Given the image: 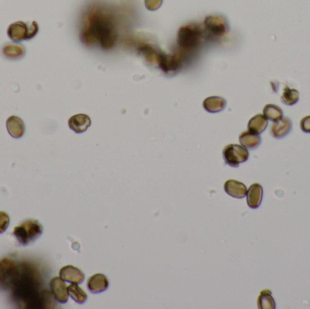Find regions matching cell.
I'll return each instance as SVG.
<instances>
[{
    "instance_id": "cell-1",
    "label": "cell",
    "mask_w": 310,
    "mask_h": 309,
    "mask_svg": "<svg viewBox=\"0 0 310 309\" xmlns=\"http://www.w3.org/2000/svg\"><path fill=\"white\" fill-rule=\"evenodd\" d=\"M117 33L112 15L101 9L91 10L83 23L81 40L86 46L99 44L105 50L115 45Z\"/></svg>"
},
{
    "instance_id": "cell-2",
    "label": "cell",
    "mask_w": 310,
    "mask_h": 309,
    "mask_svg": "<svg viewBox=\"0 0 310 309\" xmlns=\"http://www.w3.org/2000/svg\"><path fill=\"white\" fill-rule=\"evenodd\" d=\"M43 234V226L35 219H26L15 227L13 235L23 247L33 243Z\"/></svg>"
},
{
    "instance_id": "cell-3",
    "label": "cell",
    "mask_w": 310,
    "mask_h": 309,
    "mask_svg": "<svg viewBox=\"0 0 310 309\" xmlns=\"http://www.w3.org/2000/svg\"><path fill=\"white\" fill-rule=\"evenodd\" d=\"M203 30L196 24H188L181 26L178 32V45L184 51L193 50L201 44Z\"/></svg>"
},
{
    "instance_id": "cell-4",
    "label": "cell",
    "mask_w": 310,
    "mask_h": 309,
    "mask_svg": "<svg viewBox=\"0 0 310 309\" xmlns=\"http://www.w3.org/2000/svg\"><path fill=\"white\" fill-rule=\"evenodd\" d=\"M222 154L226 164L234 168L248 161L250 157L248 149L239 144H228L223 149Z\"/></svg>"
},
{
    "instance_id": "cell-5",
    "label": "cell",
    "mask_w": 310,
    "mask_h": 309,
    "mask_svg": "<svg viewBox=\"0 0 310 309\" xmlns=\"http://www.w3.org/2000/svg\"><path fill=\"white\" fill-rule=\"evenodd\" d=\"M204 27L211 35L223 36L228 32V20L222 16H208L204 19Z\"/></svg>"
},
{
    "instance_id": "cell-6",
    "label": "cell",
    "mask_w": 310,
    "mask_h": 309,
    "mask_svg": "<svg viewBox=\"0 0 310 309\" xmlns=\"http://www.w3.org/2000/svg\"><path fill=\"white\" fill-rule=\"evenodd\" d=\"M181 65H182V60L180 56L163 52L160 57L158 66L164 74L167 75H173L180 71Z\"/></svg>"
},
{
    "instance_id": "cell-7",
    "label": "cell",
    "mask_w": 310,
    "mask_h": 309,
    "mask_svg": "<svg viewBox=\"0 0 310 309\" xmlns=\"http://www.w3.org/2000/svg\"><path fill=\"white\" fill-rule=\"evenodd\" d=\"M50 288L53 296L59 303L65 304L67 302L69 294L65 280L61 279L60 277H54L50 280Z\"/></svg>"
},
{
    "instance_id": "cell-8",
    "label": "cell",
    "mask_w": 310,
    "mask_h": 309,
    "mask_svg": "<svg viewBox=\"0 0 310 309\" xmlns=\"http://www.w3.org/2000/svg\"><path fill=\"white\" fill-rule=\"evenodd\" d=\"M61 279L65 282L71 284H81L85 280V274L83 271L73 265H66L63 267L59 271Z\"/></svg>"
},
{
    "instance_id": "cell-9",
    "label": "cell",
    "mask_w": 310,
    "mask_h": 309,
    "mask_svg": "<svg viewBox=\"0 0 310 309\" xmlns=\"http://www.w3.org/2000/svg\"><path fill=\"white\" fill-rule=\"evenodd\" d=\"M8 35L10 39L17 43L22 42L23 40H27L28 23L23 21L12 23L8 28Z\"/></svg>"
},
{
    "instance_id": "cell-10",
    "label": "cell",
    "mask_w": 310,
    "mask_h": 309,
    "mask_svg": "<svg viewBox=\"0 0 310 309\" xmlns=\"http://www.w3.org/2000/svg\"><path fill=\"white\" fill-rule=\"evenodd\" d=\"M17 274V262L9 257L0 261V282L9 283Z\"/></svg>"
},
{
    "instance_id": "cell-11",
    "label": "cell",
    "mask_w": 310,
    "mask_h": 309,
    "mask_svg": "<svg viewBox=\"0 0 310 309\" xmlns=\"http://www.w3.org/2000/svg\"><path fill=\"white\" fill-rule=\"evenodd\" d=\"M90 117L84 113L75 114L69 119V128L76 134L85 133L90 127Z\"/></svg>"
},
{
    "instance_id": "cell-12",
    "label": "cell",
    "mask_w": 310,
    "mask_h": 309,
    "mask_svg": "<svg viewBox=\"0 0 310 309\" xmlns=\"http://www.w3.org/2000/svg\"><path fill=\"white\" fill-rule=\"evenodd\" d=\"M292 130V122L288 117H282L274 122L272 126V135L276 139H282Z\"/></svg>"
},
{
    "instance_id": "cell-13",
    "label": "cell",
    "mask_w": 310,
    "mask_h": 309,
    "mask_svg": "<svg viewBox=\"0 0 310 309\" xmlns=\"http://www.w3.org/2000/svg\"><path fill=\"white\" fill-rule=\"evenodd\" d=\"M139 52L149 65L158 66L160 57L163 53V51H161L159 48H156L153 45H142L139 49Z\"/></svg>"
},
{
    "instance_id": "cell-14",
    "label": "cell",
    "mask_w": 310,
    "mask_h": 309,
    "mask_svg": "<svg viewBox=\"0 0 310 309\" xmlns=\"http://www.w3.org/2000/svg\"><path fill=\"white\" fill-rule=\"evenodd\" d=\"M247 203L251 209L258 208L263 199V188L260 184L254 183L247 192Z\"/></svg>"
},
{
    "instance_id": "cell-15",
    "label": "cell",
    "mask_w": 310,
    "mask_h": 309,
    "mask_svg": "<svg viewBox=\"0 0 310 309\" xmlns=\"http://www.w3.org/2000/svg\"><path fill=\"white\" fill-rule=\"evenodd\" d=\"M224 190L229 196L237 199H242L247 195L248 189L244 183L236 180H228L224 184Z\"/></svg>"
},
{
    "instance_id": "cell-16",
    "label": "cell",
    "mask_w": 310,
    "mask_h": 309,
    "mask_svg": "<svg viewBox=\"0 0 310 309\" xmlns=\"http://www.w3.org/2000/svg\"><path fill=\"white\" fill-rule=\"evenodd\" d=\"M109 287V280L103 274H95L87 281V287L90 292L98 294L105 291Z\"/></svg>"
},
{
    "instance_id": "cell-17",
    "label": "cell",
    "mask_w": 310,
    "mask_h": 309,
    "mask_svg": "<svg viewBox=\"0 0 310 309\" xmlns=\"http://www.w3.org/2000/svg\"><path fill=\"white\" fill-rule=\"evenodd\" d=\"M7 129H8L9 135H11L13 138L18 139V138H21L25 134L26 127L21 118L12 115L7 120Z\"/></svg>"
},
{
    "instance_id": "cell-18",
    "label": "cell",
    "mask_w": 310,
    "mask_h": 309,
    "mask_svg": "<svg viewBox=\"0 0 310 309\" xmlns=\"http://www.w3.org/2000/svg\"><path fill=\"white\" fill-rule=\"evenodd\" d=\"M227 101L220 96H210L203 101V108L209 113H219L225 109Z\"/></svg>"
},
{
    "instance_id": "cell-19",
    "label": "cell",
    "mask_w": 310,
    "mask_h": 309,
    "mask_svg": "<svg viewBox=\"0 0 310 309\" xmlns=\"http://www.w3.org/2000/svg\"><path fill=\"white\" fill-rule=\"evenodd\" d=\"M2 54L8 59L17 60L26 55V48L22 45L8 44L2 48Z\"/></svg>"
},
{
    "instance_id": "cell-20",
    "label": "cell",
    "mask_w": 310,
    "mask_h": 309,
    "mask_svg": "<svg viewBox=\"0 0 310 309\" xmlns=\"http://www.w3.org/2000/svg\"><path fill=\"white\" fill-rule=\"evenodd\" d=\"M240 143L241 145H243L247 149L258 148V146L261 144V137L257 134L251 133L250 131H243L240 135Z\"/></svg>"
},
{
    "instance_id": "cell-21",
    "label": "cell",
    "mask_w": 310,
    "mask_h": 309,
    "mask_svg": "<svg viewBox=\"0 0 310 309\" xmlns=\"http://www.w3.org/2000/svg\"><path fill=\"white\" fill-rule=\"evenodd\" d=\"M268 124V120L263 114H257L251 118L248 123V130L257 135L262 134Z\"/></svg>"
},
{
    "instance_id": "cell-22",
    "label": "cell",
    "mask_w": 310,
    "mask_h": 309,
    "mask_svg": "<svg viewBox=\"0 0 310 309\" xmlns=\"http://www.w3.org/2000/svg\"><path fill=\"white\" fill-rule=\"evenodd\" d=\"M258 306L259 309H275L276 302L272 296V291L264 289L258 296Z\"/></svg>"
},
{
    "instance_id": "cell-23",
    "label": "cell",
    "mask_w": 310,
    "mask_h": 309,
    "mask_svg": "<svg viewBox=\"0 0 310 309\" xmlns=\"http://www.w3.org/2000/svg\"><path fill=\"white\" fill-rule=\"evenodd\" d=\"M68 294L73 300L78 304H84L87 299V294L84 291L82 287H79L78 284H71L67 287Z\"/></svg>"
},
{
    "instance_id": "cell-24",
    "label": "cell",
    "mask_w": 310,
    "mask_h": 309,
    "mask_svg": "<svg viewBox=\"0 0 310 309\" xmlns=\"http://www.w3.org/2000/svg\"><path fill=\"white\" fill-rule=\"evenodd\" d=\"M263 115L267 118V120L272 122H277L283 117V112L280 106L276 105H267L263 109Z\"/></svg>"
},
{
    "instance_id": "cell-25",
    "label": "cell",
    "mask_w": 310,
    "mask_h": 309,
    "mask_svg": "<svg viewBox=\"0 0 310 309\" xmlns=\"http://www.w3.org/2000/svg\"><path fill=\"white\" fill-rule=\"evenodd\" d=\"M298 100H299V93L297 89L289 88V86H286L284 88V90L282 92V96H281V101L284 103L285 105H296Z\"/></svg>"
},
{
    "instance_id": "cell-26",
    "label": "cell",
    "mask_w": 310,
    "mask_h": 309,
    "mask_svg": "<svg viewBox=\"0 0 310 309\" xmlns=\"http://www.w3.org/2000/svg\"><path fill=\"white\" fill-rule=\"evenodd\" d=\"M9 214L5 211H0V234L4 233L5 231L8 230L9 226Z\"/></svg>"
},
{
    "instance_id": "cell-27",
    "label": "cell",
    "mask_w": 310,
    "mask_h": 309,
    "mask_svg": "<svg viewBox=\"0 0 310 309\" xmlns=\"http://www.w3.org/2000/svg\"><path fill=\"white\" fill-rule=\"evenodd\" d=\"M164 0H144L145 7L150 11H155L161 8Z\"/></svg>"
},
{
    "instance_id": "cell-28",
    "label": "cell",
    "mask_w": 310,
    "mask_h": 309,
    "mask_svg": "<svg viewBox=\"0 0 310 309\" xmlns=\"http://www.w3.org/2000/svg\"><path fill=\"white\" fill-rule=\"evenodd\" d=\"M39 26L38 24L35 21H32L31 23H28V36L27 40L32 39L34 36L36 35L38 33Z\"/></svg>"
},
{
    "instance_id": "cell-29",
    "label": "cell",
    "mask_w": 310,
    "mask_h": 309,
    "mask_svg": "<svg viewBox=\"0 0 310 309\" xmlns=\"http://www.w3.org/2000/svg\"><path fill=\"white\" fill-rule=\"evenodd\" d=\"M300 128L304 133L310 134V115L302 118L300 121Z\"/></svg>"
}]
</instances>
